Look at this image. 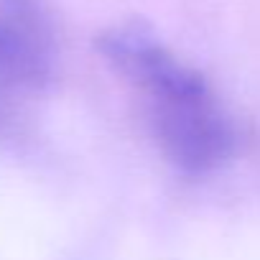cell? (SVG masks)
<instances>
[{
  "label": "cell",
  "mask_w": 260,
  "mask_h": 260,
  "mask_svg": "<svg viewBox=\"0 0 260 260\" xmlns=\"http://www.w3.org/2000/svg\"><path fill=\"white\" fill-rule=\"evenodd\" d=\"M97 49L141 97L161 153L179 171L197 176L230 161L235 130L214 89L148 26H115L97 39Z\"/></svg>",
  "instance_id": "cell-1"
},
{
  "label": "cell",
  "mask_w": 260,
  "mask_h": 260,
  "mask_svg": "<svg viewBox=\"0 0 260 260\" xmlns=\"http://www.w3.org/2000/svg\"><path fill=\"white\" fill-rule=\"evenodd\" d=\"M56 56V23L46 0H0V94L41 92Z\"/></svg>",
  "instance_id": "cell-2"
}]
</instances>
